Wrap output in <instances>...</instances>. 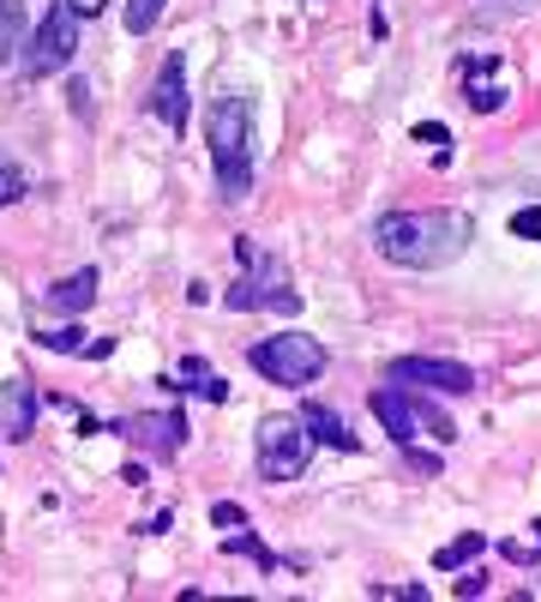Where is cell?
<instances>
[{
  "label": "cell",
  "instance_id": "obj_1",
  "mask_svg": "<svg viewBox=\"0 0 541 602\" xmlns=\"http://www.w3.org/2000/svg\"><path fill=\"white\" fill-rule=\"evenodd\" d=\"M470 236H475L470 211H451V205L373 217V253L385 265H397V272H440V265L463 260Z\"/></svg>",
  "mask_w": 541,
  "mask_h": 602
},
{
  "label": "cell",
  "instance_id": "obj_2",
  "mask_svg": "<svg viewBox=\"0 0 541 602\" xmlns=\"http://www.w3.org/2000/svg\"><path fill=\"white\" fill-rule=\"evenodd\" d=\"M253 169H260V151H253V97H217L211 102V175H217V199L241 205L253 194Z\"/></svg>",
  "mask_w": 541,
  "mask_h": 602
},
{
  "label": "cell",
  "instance_id": "obj_3",
  "mask_svg": "<svg viewBox=\"0 0 541 602\" xmlns=\"http://www.w3.org/2000/svg\"><path fill=\"white\" fill-rule=\"evenodd\" d=\"M235 260H241V277L223 289V307L235 314H260V307H277V314H301V289H289V272L283 260H270L253 236L235 241Z\"/></svg>",
  "mask_w": 541,
  "mask_h": 602
},
{
  "label": "cell",
  "instance_id": "obj_4",
  "mask_svg": "<svg viewBox=\"0 0 541 602\" xmlns=\"http://www.w3.org/2000/svg\"><path fill=\"white\" fill-rule=\"evenodd\" d=\"M367 409L379 416V428L391 434L397 446H416L421 434H428V440H440V446L457 440V422H451L421 386H379V392L367 398Z\"/></svg>",
  "mask_w": 541,
  "mask_h": 602
},
{
  "label": "cell",
  "instance_id": "obj_5",
  "mask_svg": "<svg viewBox=\"0 0 541 602\" xmlns=\"http://www.w3.org/2000/svg\"><path fill=\"white\" fill-rule=\"evenodd\" d=\"M247 362H253V374H265L270 386H289V392H301V386H313L319 374H325V343L319 338H307V331H277V338H260L247 350Z\"/></svg>",
  "mask_w": 541,
  "mask_h": 602
},
{
  "label": "cell",
  "instance_id": "obj_6",
  "mask_svg": "<svg viewBox=\"0 0 541 602\" xmlns=\"http://www.w3.org/2000/svg\"><path fill=\"white\" fill-rule=\"evenodd\" d=\"M73 55H79V12H73L67 0H48V12L36 19L31 43L19 48V73L24 79H48V73L73 67Z\"/></svg>",
  "mask_w": 541,
  "mask_h": 602
},
{
  "label": "cell",
  "instance_id": "obj_7",
  "mask_svg": "<svg viewBox=\"0 0 541 602\" xmlns=\"http://www.w3.org/2000/svg\"><path fill=\"white\" fill-rule=\"evenodd\" d=\"M313 458V434L301 416H265L260 422V477L265 482H295Z\"/></svg>",
  "mask_w": 541,
  "mask_h": 602
},
{
  "label": "cell",
  "instance_id": "obj_8",
  "mask_svg": "<svg viewBox=\"0 0 541 602\" xmlns=\"http://www.w3.org/2000/svg\"><path fill=\"white\" fill-rule=\"evenodd\" d=\"M385 380H391V386L440 392V398H470L475 392V374L463 362H451V355H397V362L385 368Z\"/></svg>",
  "mask_w": 541,
  "mask_h": 602
},
{
  "label": "cell",
  "instance_id": "obj_9",
  "mask_svg": "<svg viewBox=\"0 0 541 602\" xmlns=\"http://www.w3.org/2000/svg\"><path fill=\"white\" fill-rule=\"evenodd\" d=\"M109 434H121V440L139 446L145 458H175L180 446H187V416H180V409H133V416H121Z\"/></svg>",
  "mask_w": 541,
  "mask_h": 602
},
{
  "label": "cell",
  "instance_id": "obj_10",
  "mask_svg": "<svg viewBox=\"0 0 541 602\" xmlns=\"http://www.w3.org/2000/svg\"><path fill=\"white\" fill-rule=\"evenodd\" d=\"M499 73H506V61H499V55H463V61H457L463 97H470V109H475V114H494V109H506L511 85H499Z\"/></svg>",
  "mask_w": 541,
  "mask_h": 602
},
{
  "label": "cell",
  "instance_id": "obj_11",
  "mask_svg": "<svg viewBox=\"0 0 541 602\" xmlns=\"http://www.w3.org/2000/svg\"><path fill=\"white\" fill-rule=\"evenodd\" d=\"M151 114H157V121L169 127L175 139L187 133V61H180V48L163 61L157 85H151Z\"/></svg>",
  "mask_w": 541,
  "mask_h": 602
},
{
  "label": "cell",
  "instance_id": "obj_12",
  "mask_svg": "<svg viewBox=\"0 0 541 602\" xmlns=\"http://www.w3.org/2000/svg\"><path fill=\"white\" fill-rule=\"evenodd\" d=\"M157 386L163 392H199V398H211V404H229V380H217L205 355H180V368H175V374H163Z\"/></svg>",
  "mask_w": 541,
  "mask_h": 602
},
{
  "label": "cell",
  "instance_id": "obj_13",
  "mask_svg": "<svg viewBox=\"0 0 541 602\" xmlns=\"http://www.w3.org/2000/svg\"><path fill=\"white\" fill-rule=\"evenodd\" d=\"M31 428H36V392L24 380H7L0 386V434L7 440H31Z\"/></svg>",
  "mask_w": 541,
  "mask_h": 602
},
{
  "label": "cell",
  "instance_id": "obj_14",
  "mask_svg": "<svg viewBox=\"0 0 541 602\" xmlns=\"http://www.w3.org/2000/svg\"><path fill=\"white\" fill-rule=\"evenodd\" d=\"M90 302H97V265H79V272H73V277H60V284L43 296L48 314H85Z\"/></svg>",
  "mask_w": 541,
  "mask_h": 602
},
{
  "label": "cell",
  "instance_id": "obj_15",
  "mask_svg": "<svg viewBox=\"0 0 541 602\" xmlns=\"http://www.w3.org/2000/svg\"><path fill=\"white\" fill-rule=\"evenodd\" d=\"M301 422H307V434H313L319 446H331V452H361V434H350V422H343L338 409L307 404V409H301Z\"/></svg>",
  "mask_w": 541,
  "mask_h": 602
},
{
  "label": "cell",
  "instance_id": "obj_16",
  "mask_svg": "<svg viewBox=\"0 0 541 602\" xmlns=\"http://www.w3.org/2000/svg\"><path fill=\"white\" fill-rule=\"evenodd\" d=\"M223 555H247V560H260V572H265V579H270V572L283 567V555H270V548H265L260 536L247 530V524H241V530H229V536H223Z\"/></svg>",
  "mask_w": 541,
  "mask_h": 602
},
{
  "label": "cell",
  "instance_id": "obj_17",
  "mask_svg": "<svg viewBox=\"0 0 541 602\" xmlns=\"http://www.w3.org/2000/svg\"><path fill=\"white\" fill-rule=\"evenodd\" d=\"M482 548H487V536H482V530H463L457 543H445L440 555H433V567H440V572H457V567H470V560L482 555Z\"/></svg>",
  "mask_w": 541,
  "mask_h": 602
},
{
  "label": "cell",
  "instance_id": "obj_18",
  "mask_svg": "<svg viewBox=\"0 0 541 602\" xmlns=\"http://www.w3.org/2000/svg\"><path fill=\"white\" fill-rule=\"evenodd\" d=\"M19 36H24V0H0V67L19 55Z\"/></svg>",
  "mask_w": 541,
  "mask_h": 602
},
{
  "label": "cell",
  "instance_id": "obj_19",
  "mask_svg": "<svg viewBox=\"0 0 541 602\" xmlns=\"http://www.w3.org/2000/svg\"><path fill=\"white\" fill-rule=\"evenodd\" d=\"M36 343H43L48 355H90V338L79 326H60V331H31Z\"/></svg>",
  "mask_w": 541,
  "mask_h": 602
},
{
  "label": "cell",
  "instance_id": "obj_20",
  "mask_svg": "<svg viewBox=\"0 0 541 602\" xmlns=\"http://www.w3.org/2000/svg\"><path fill=\"white\" fill-rule=\"evenodd\" d=\"M31 194V175H24V163L12 157V151H0V205H19Z\"/></svg>",
  "mask_w": 541,
  "mask_h": 602
},
{
  "label": "cell",
  "instance_id": "obj_21",
  "mask_svg": "<svg viewBox=\"0 0 541 602\" xmlns=\"http://www.w3.org/2000/svg\"><path fill=\"white\" fill-rule=\"evenodd\" d=\"M163 7H169V0H126V36H145V31H157Z\"/></svg>",
  "mask_w": 541,
  "mask_h": 602
},
{
  "label": "cell",
  "instance_id": "obj_22",
  "mask_svg": "<svg viewBox=\"0 0 541 602\" xmlns=\"http://www.w3.org/2000/svg\"><path fill=\"white\" fill-rule=\"evenodd\" d=\"M511 236H518V241H541V205H523V211H511Z\"/></svg>",
  "mask_w": 541,
  "mask_h": 602
},
{
  "label": "cell",
  "instance_id": "obj_23",
  "mask_svg": "<svg viewBox=\"0 0 541 602\" xmlns=\"http://www.w3.org/2000/svg\"><path fill=\"white\" fill-rule=\"evenodd\" d=\"M499 555H506L511 567H541V543H511V536H506V543H499Z\"/></svg>",
  "mask_w": 541,
  "mask_h": 602
},
{
  "label": "cell",
  "instance_id": "obj_24",
  "mask_svg": "<svg viewBox=\"0 0 541 602\" xmlns=\"http://www.w3.org/2000/svg\"><path fill=\"white\" fill-rule=\"evenodd\" d=\"M416 139H421V145H433V151H451V127L445 121H416Z\"/></svg>",
  "mask_w": 541,
  "mask_h": 602
},
{
  "label": "cell",
  "instance_id": "obj_25",
  "mask_svg": "<svg viewBox=\"0 0 541 602\" xmlns=\"http://www.w3.org/2000/svg\"><path fill=\"white\" fill-rule=\"evenodd\" d=\"M211 524H217V530H241V524H247V512H241L235 501H217L211 506Z\"/></svg>",
  "mask_w": 541,
  "mask_h": 602
},
{
  "label": "cell",
  "instance_id": "obj_26",
  "mask_svg": "<svg viewBox=\"0 0 541 602\" xmlns=\"http://www.w3.org/2000/svg\"><path fill=\"white\" fill-rule=\"evenodd\" d=\"M409 452V464L421 470V477H440V452H421V446H404Z\"/></svg>",
  "mask_w": 541,
  "mask_h": 602
},
{
  "label": "cell",
  "instance_id": "obj_27",
  "mask_svg": "<svg viewBox=\"0 0 541 602\" xmlns=\"http://www.w3.org/2000/svg\"><path fill=\"white\" fill-rule=\"evenodd\" d=\"M451 591H457V596H482V591H487V579H482V572H463V579L451 584Z\"/></svg>",
  "mask_w": 541,
  "mask_h": 602
},
{
  "label": "cell",
  "instance_id": "obj_28",
  "mask_svg": "<svg viewBox=\"0 0 541 602\" xmlns=\"http://www.w3.org/2000/svg\"><path fill=\"white\" fill-rule=\"evenodd\" d=\"M67 102H73V114H90V91H85V79H73V91H67Z\"/></svg>",
  "mask_w": 541,
  "mask_h": 602
},
{
  "label": "cell",
  "instance_id": "obj_29",
  "mask_svg": "<svg viewBox=\"0 0 541 602\" xmlns=\"http://www.w3.org/2000/svg\"><path fill=\"white\" fill-rule=\"evenodd\" d=\"M67 7H73V12H79V19H97V12H102V7H109V0H67Z\"/></svg>",
  "mask_w": 541,
  "mask_h": 602
},
{
  "label": "cell",
  "instance_id": "obj_30",
  "mask_svg": "<svg viewBox=\"0 0 541 602\" xmlns=\"http://www.w3.org/2000/svg\"><path fill=\"white\" fill-rule=\"evenodd\" d=\"M530 530H536V543H541V518H536V524H530Z\"/></svg>",
  "mask_w": 541,
  "mask_h": 602
}]
</instances>
